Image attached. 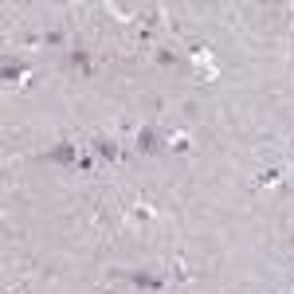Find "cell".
<instances>
[{
  "instance_id": "6da1fadb",
  "label": "cell",
  "mask_w": 294,
  "mask_h": 294,
  "mask_svg": "<svg viewBox=\"0 0 294 294\" xmlns=\"http://www.w3.org/2000/svg\"><path fill=\"white\" fill-rule=\"evenodd\" d=\"M137 145H141V149H157V134H153V130H141V134H137Z\"/></svg>"
},
{
  "instance_id": "7a4b0ae2",
  "label": "cell",
  "mask_w": 294,
  "mask_h": 294,
  "mask_svg": "<svg viewBox=\"0 0 294 294\" xmlns=\"http://www.w3.org/2000/svg\"><path fill=\"white\" fill-rule=\"evenodd\" d=\"M134 282H137V286H153V290H157V286H161V282H157V278H153V274H134Z\"/></svg>"
},
{
  "instance_id": "3957f363",
  "label": "cell",
  "mask_w": 294,
  "mask_h": 294,
  "mask_svg": "<svg viewBox=\"0 0 294 294\" xmlns=\"http://www.w3.org/2000/svg\"><path fill=\"white\" fill-rule=\"evenodd\" d=\"M71 67H78V71H86V51H75V55H71Z\"/></svg>"
}]
</instances>
